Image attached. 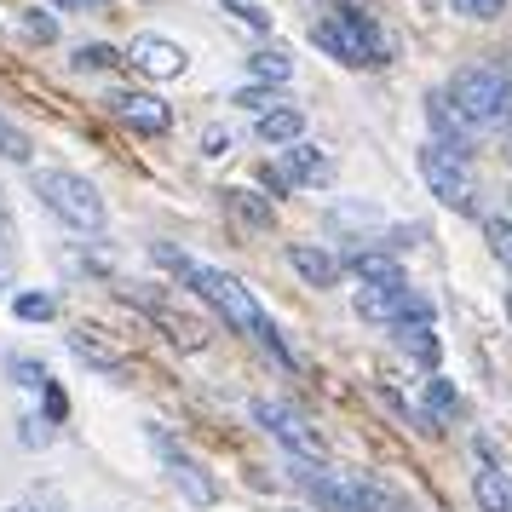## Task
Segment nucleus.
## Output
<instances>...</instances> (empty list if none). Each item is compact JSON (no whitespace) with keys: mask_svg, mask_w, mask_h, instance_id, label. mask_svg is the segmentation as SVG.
I'll return each mask as SVG.
<instances>
[{"mask_svg":"<svg viewBox=\"0 0 512 512\" xmlns=\"http://www.w3.org/2000/svg\"><path fill=\"white\" fill-rule=\"evenodd\" d=\"M254 420L282 443V449H288V455H294V461H311V466L328 461L323 432H311V420H305L300 409H288V403H277V397H259V403H254Z\"/></svg>","mask_w":512,"mask_h":512,"instance_id":"423d86ee","label":"nucleus"},{"mask_svg":"<svg viewBox=\"0 0 512 512\" xmlns=\"http://www.w3.org/2000/svg\"><path fill=\"white\" fill-rule=\"evenodd\" d=\"M52 6H64V12H98L104 0H52Z\"/></svg>","mask_w":512,"mask_h":512,"instance_id":"c9c22d12","label":"nucleus"},{"mask_svg":"<svg viewBox=\"0 0 512 512\" xmlns=\"http://www.w3.org/2000/svg\"><path fill=\"white\" fill-rule=\"evenodd\" d=\"M156 259L162 265H173L179 277H185V288H196L202 300L225 317V323L236 328V334H248V340H259V346L271 351L277 363H294V351L282 346V334H277V323L265 317V305L254 300V288L242 277H231V271H219V265H196V259H185V254H173V248H156Z\"/></svg>","mask_w":512,"mask_h":512,"instance_id":"f257e3e1","label":"nucleus"},{"mask_svg":"<svg viewBox=\"0 0 512 512\" xmlns=\"http://www.w3.org/2000/svg\"><path fill=\"white\" fill-rule=\"evenodd\" d=\"M461 18H478V24H495L501 12H507V0H449Z\"/></svg>","mask_w":512,"mask_h":512,"instance_id":"c756f323","label":"nucleus"},{"mask_svg":"<svg viewBox=\"0 0 512 512\" xmlns=\"http://www.w3.org/2000/svg\"><path fill=\"white\" fill-rule=\"evenodd\" d=\"M12 311H18L24 323H52V317H58V300H52V294H18Z\"/></svg>","mask_w":512,"mask_h":512,"instance_id":"393cba45","label":"nucleus"},{"mask_svg":"<svg viewBox=\"0 0 512 512\" xmlns=\"http://www.w3.org/2000/svg\"><path fill=\"white\" fill-rule=\"evenodd\" d=\"M420 179L432 185V196H438L443 208H455V213H472L478 202V173H472V156H466L461 144H443L432 139L426 150H420Z\"/></svg>","mask_w":512,"mask_h":512,"instance_id":"39448f33","label":"nucleus"},{"mask_svg":"<svg viewBox=\"0 0 512 512\" xmlns=\"http://www.w3.org/2000/svg\"><path fill=\"white\" fill-rule=\"evenodd\" d=\"M144 438H150V449H156V455H162V461H167V478L179 484V495H185L190 507H213V501H219V484H213L208 472H202V466L190 461V455H185V449H179V443L167 438L162 426H150Z\"/></svg>","mask_w":512,"mask_h":512,"instance_id":"0eeeda50","label":"nucleus"},{"mask_svg":"<svg viewBox=\"0 0 512 512\" xmlns=\"http://www.w3.org/2000/svg\"><path fill=\"white\" fill-rule=\"evenodd\" d=\"M248 75H254L259 87H282V81L294 75V58H288V52H277V47H265V52H254V58H248Z\"/></svg>","mask_w":512,"mask_h":512,"instance_id":"aec40b11","label":"nucleus"},{"mask_svg":"<svg viewBox=\"0 0 512 512\" xmlns=\"http://www.w3.org/2000/svg\"><path fill=\"white\" fill-rule=\"evenodd\" d=\"M282 179H294V185H328L334 179V162H328V150L300 139V144L282 150Z\"/></svg>","mask_w":512,"mask_h":512,"instance_id":"9b49d317","label":"nucleus"},{"mask_svg":"<svg viewBox=\"0 0 512 512\" xmlns=\"http://www.w3.org/2000/svg\"><path fill=\"white\" fill-rule=\"evenodd\" d=\"M288 265L305 277V288H334L340 282V259L328 254V248H317V242H294L288 248Z\"/></svg>","mask_w":512,"mask_h":512,"instance_id":"ddd939ff","label":"nucleus"},{"mask_svg":"<svg viewBox=\"0 0 512 512\" xmlns=\"http://www.w3.org/2000/svg\"><path fill=\"white\" fill-rule=\"evenodd\" d=\"M121 58H127L139 75H150V81H179V75L190 70L185 47H179V41H167V35H139Z\"/></svg>","mask_w":512,"mask_h":512,"instance_id":"6e6552de","label":"nucleus"},{"mask_svg":"<svg viewBox=\"0 0 512 512\" xmlns=\"http://www.w3.org/2000/svg\"><path fill=\"white\" fill-rule=\"evenodd\" d=\"M225 202H231V213H236V219H248V225H259V231H265V225L277 219V213L265 208V202H259L254 190H225Z\"/></svg>","mask_w":512,"mask_h":512,"instance_id":"412c9836","label":"nucleus"},{"mask_svg":"<svg viewBox=\"0 0 512 512\" xmlns=\"http://www.w3.org/2000/svg\"><path fill=\"white\" fill-rule=\"evenodd\" d=\"M104 104H110V116H116V121H127L133 133H150V139L173 127V110H167L156 93H110Z\"/></svg>","mask_w":512,"mask_h":512,"instance_id":"1a4fd4ad","label":"nucleus"},{"mask_svg":"<svg viewBox=\"0 0 512 512\" xmlns=\"http://www.w3.org/2000/svg\"><path fill=\"white\" fill-rule=\"evenodd\" d=\"M484 242H489V254L512 271V219H484Z\"/></svg>","mask_w":512,"mask_h":512,"instance_id":"a878e982","label":"nucleus"},{"mask_svg":"<svg viewBox=\"0 0 512 512\" xmlns=\"http://www.w3.org/2000/svg\"><path fill=\"white\" fill-rule=\"evenodd\" d=\"M70 351L87 363V369H98V374H121V369H127V363H121V351L98 340V328H70Z\"/></svg>","mask_w":512,"mask_h":512,"instance_id":"f3484780","label":"nucleus"},{"mask_svg":"<svg viewBox=\"0 0 512 512\" xmlns=\"http://www.w3.org/2000/svg\"><path fill=\"white\" fill-rule=\"evenodd\" d=\"M24 35L35 41V47H52V41H58V18H52L47 6H29L24 12Z\"/></svg>","mask_w":512,"mask_h":512,"instance_id":"4be33fe9","label":"nucleus"},{"mask_svg":"<svg viewBox=\"0 0 512 512\" xmlns=\"http://www.w3.org/2000/svg\"><path fill=\"white\" fill-rule=\"evenodd\" d=\"M443 93L455 98V110L472 127H501V121H512V75L501 64H466Z\"/></svg>","mask_w":512,"mask_h":512,"instance_id":"7ed1b4c3","label":"nucleus"},{"mask_svg":"<svg viewBox=\"0 0 512 512\" xmlns=\"http://www.w3.org/2000/svg\"><path fill=\"white\" fill-rule=\"evenodd\" d=\"M41 397H47V420L70 415V397H64V386H58V380H47V386H41Z\"/></svg>","mask_w":512,"mask_h":512,"instance_id":"72a5a7b5","label":"nucleus"},{"mask_svg":"<svg viewBox=\"0 0 512 512\" xmlns=\"http://www.w3.org/2000/svg\"><path fill=\"white\" fill-rule=\"evenodd\" d=\"M426 121H432V133H438L443 144H461V150L472 144V133H478V127L455 110V98L443 93V87H438V93H426Z\"/></svg>","mask_w":512,"mask_h":512,"instance_id":"f8f14e48","label":"nucleus"},{"mask_svg":"<svg viewBox=\"0 0 512 512\" xmlns=\"http://www.w3.org/2000/svg\"><path fill=\"white\" fill-rule=\"evenodd\" d=\"M254 133H259V144H300V133H305V110L300 104H277V110H265V116L254 121Z\"/></svg>","mask_w":512,"mask_h":512,"instance_id":"4468645a","label":"nucleus"},{"mask_svg":"<svg viewBox=\"0 0 512 512\" xmlns=\"http://www.w3.org/2000/svg\"><path fill=\"white\" fill-rule=\"evenodd\" d=\"M127 300L144 305L150 317H162L167 334H173V346H185V351H202V346H208V334H202V328L190 323V317H179V311H173V305H167L162 294H150V288H127Z\"/></svg>","mask_w":512,"mask_h":512,"instance_id":"9d476101","label":"nucleus"},{"mask_svg":"<svg viewBox=\"0 0 512 512\" xmlns=\"http://www.w3.org/2000/svg\"><path fill=\"white\" fill-rule=\"evenodd\" d=\"M0 162H29V133L0 116Z\"/></svg>","mask_w":512,"mask_h":512,"instance_id":"b1692460","label":"nucleus"},{"mask_svg":"<svg viewBox=\"0 0 512 512\" xmlns=\"http://www.w3.org/2000/svg\"><path fill=\"white\" fill-rule=\"evenodd\" d=\"M357 317H363V323L392 328V317H397V288H357Z\"/></svg>","mask_w":512,"mask_h":512,"instance_id":"6ab92c4d","label":"nucleus"},{"mask_svg":"<svg viewBox=\"0 0 512 512\" xmlns=\"http://www.w3.org/2000/svg\"><path fill=\"white\" fill-rule=\"evenodd\" d=\"M317 41H323L334 58H346L351 70H374V64H386V29L374 24L363 6H334L323 24H317Z\"/></svg>","mask_w":512,"mask_h":512,"instance_id":"20e7f679","label":"nucleus"},{"mask_svg":"<svg viewBox=\"0 0 512 512\" xmlns=\"http://www.w3.org/2000/svg\"><path fill=\"white\" fill-rule=\"evenodd\" d=\"M35 196L52 219H64L70 231H104V196L93 179H81L70 167H41L35 173Z\"/></svg>","mask_w":512,"mask_h":512,"instance_id":"f03ea898","label":"nucleus"},{"mask_svg":"<svg viewBox=\"0 0 512 512\" xmlns=\"http://www.w3.org/2000/svg\"><path fill=\"white\" fill-rule=\"evenodd\" d=\"M219 6H225V12H231L236 24L259 29V35H265V29H271V12H265V6H254V0H219Z\"/></svg>","mask_w":512,"mask_h":512,"instance_id":"bb28decb","label":"nucleus"},{"mask_svg":"<svg viewBox=\"0 0 512 512\" xmlns=\"http://www.w3.org/2000/svg\"><path fill=\"white\" fill-rule=\"evenodd\" d=\"M24 443L29 449H47L52 443V420L47 415H24Z\"/></svg>","mask_w":512,"mask_h":512,"instance_id":"473e14b6","label":"nucleus"},{"mask_svg":"<svg viewBox=\"0 0 512 512\" xmlns=\"http://www.w3.org/2000/svg\"><path fill=\"white\" fill-rule=\"evenodd\" d=\"M472 489H478V507L484 512H512V484H507V472L501 466H478L472 472Z\"/></svg>","mask_w":512,"mask_h":512,"instance_id":"a211bd4d","label":"nucleus"},{"mask_svg":"<svg viewBox=\"0 0 512 512\" xmlns=\"http://www.w3.org/2000/svg\"><path fill=\"white\" fill-rule=\"evenodd\" d=\"M116 64H127L116 47H104V41H93V47H75V70H116Z\"/></svg>","mask_w":512,"mask_h":512,"instance_id":"5701e85b","label":"nucleus"},{"mask_svg":"<svg viewBox=\"0 0 512 512\" xmlns=\"http://www.w3.org/2000/svg\"><path fill=\"white\" fill-rule=\"evenodd\" d=\"M236 104H242V110H254V121H259L265 110H277L282 98H277V87H242V93H236Z\"/></svg>","mask_w":512,"mask_h":512,"instance_id":"7c9ffc66","label":"nucleus"},{"mask_svg":"<svg viewBox=\"0 0 512 512\" xmlns=\"http://www.w3.org/2000/svg\"><path fill=\"white\" fill-rule=\"evenodd\" d=\"M455 403H461V397H455V386L432 374V380H426V409H438V415H455Z\"/></svg>","mask_w":512,"mask_h":512,"instance_id":"2f4dec72","label":"nucleus"},{"mask_svg":"<svg viewBox=\"0 0 512 512\" xmlns=\"http://www.w3.org/2000/svg\"><path fill=\"white\" fill-rule=\"evenodd\" d=\"M386 334H392V340H397L403 351H409L415 363H426V369H438L443 346H438V328H432V323H392Z\"/></svg>","mask_w":512,"mask_h":512,"instance_id":"dca6fc26","label":"nucleus"},{"mask_svg":"<svg viewBox=\"0 0 512 512\" xmlns=\"http://www.w3.org/2000/svg\"><path fill=\"white\" fill-rule=\"evenodd\" d=\"M340 271H351V277L363 282V288H403V271H397L392 254H380V248H369V254H351Z\"/></svg>","mask_w":512,"mask_h":512,"instance_id":"2eb2a0df","label":"nucleus"},{"mask_svg":"<svg viewBox=\"0 0 512 512\" xmlns=\"http://www.w3.org/2000/svg\"><path fill=\"white\" fill-rule=\"evenodd\" d=\"M202 144H208V156H225V144H231V139H225L219 127H208V139H202Z\"/></svg>","mask_w":512,"mask_h":512,"instance_id":"f704fd0d","label":"nucleus"},{"mask_svg":"<svg viewBox=\"0 0 512 512\" xmlns=\"http://www.w3.org/2000/svg\"><path fill=\"white\" fill-rule=\"evenodd\" d=\"M12 265H18V236H12V219L0 208V288L12 282Z\"/></svg>","mask_w":512,"mask_h":512,"instance_id":"c85d7f7f","label":"nucleus"},{"mask_svg":"<svg viewBox=\"0 0 512 512\" xmlns=\"http://www.w3.org/2000/svg\"><path fill=\"white\" fill-rule=\"evenodd\" d=\"M6 374H12L24 392H41V386H47V369H41L35 357H12V363H6Z\"/></svg>","mask_w":512,"mask_h":512,"instance_id":"cd10ccee","label":"nucleus"}]
</instances>
